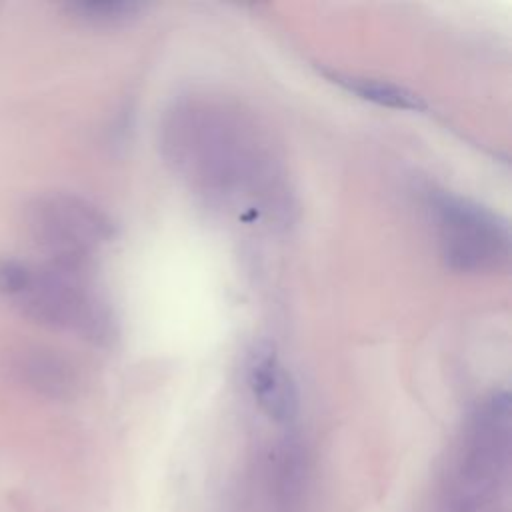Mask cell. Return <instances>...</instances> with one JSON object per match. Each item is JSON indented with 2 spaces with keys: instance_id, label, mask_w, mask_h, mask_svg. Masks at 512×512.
<instances>
[{
  "instance_id": "277c9868",
  "label": "cell",
  "mask_w": 512,
  "mask_h": 512,
  "mask_svg": "<svg viewBox=\"0 0 512 512\" xmlns=\"http://www.w3.org/2000/svg\"><path fill=\"white\" fill-rule=\"evenodd\" d=\"M430 212L444 264L456 272H494L510 258L506 224L480 204L438 192L430 196Z\"/></svg>"
},
{
  "instance_id": "3957f363",
  "label": "cell",
  "mask_w": 512,
  "mask_h": 512,
  "mask_svg": "<svg viewBox=\"0 0 512 512\" xmlns=\"http://www.w3.org/2000/svg\"><path fill=\"white\" fill-rule=\"evenodd\" d=\"M24 222L46 260L68 266L88 268L114 236L112 220L102 208L68 192L32 198L24 210Z\"/></svg>"
},
{
  "instance_id": "ba28073f",
  "label": "cell",
  "mask_w": 512,
  "mask_h": 512,
  "mask_svg": "<svg viewBox=\"0 0 512 512\" xmlns=\"http://www.w3.org/2000/svg\"><path fill=\"white\" fill-rule=\"evenodd\" d=\"M276 492L284 512H298L304 490V454L296 438H284L274 456Z\"/></svg>"
},
{
  "instance_id": "6da1fadb",
  "label": "cell",
  "mask_w": 512,
  "mask_h": 512,
  "mask_svg": "<svg viewBox=\"0 0 512 512\" xmlns=\"http://www.w3.org/2000/svg\"><path fill=\"white\" fill-rule=\"evenodd\" d=\"M166 164L210 204L244 222L284 224L292 192L284 164L264 126L242 106L188 96L162 118Z\"/></svg>"
},
{
  "instance_id": "52a82bcc",
  "label": "cell",
  "mask_w": 512,
  "mask_h": 512,
  "mask_svg": "<svg viewBox=\"0 0 512 512\" xmlns=\"http://www.w3.org/2000/svg\"><path fill=\"white\" fill-rule=\"evenodd\" d=\"M330 78L336 84H340L344 90L356 94L362 100L374 102L378 106H386L394 110H412V112L426 108L424 100L416 92L382 78H368V76H354V74L350 76V74H338V72L330 74Z\"/></svg>"
},
{
  "instance_id": "7a4b0ae2",
  "label": "cell",
  "mask_w": 512,
  "mask_h": 512,
  "mask_svg": "<svg viewBox=\"0 0 512 512\" xmlns=\"http://www.w3.org/2000/svg\"><path fill=\"white\" fill-rule=\"evenodd\" d=\"M0 294L24 316L84 340L104 344L114 336L112 310L88 268L44 260H0Z\"/></svg>"
},
{
  "instance_id": "9c48e42d",
  "label": "cell",
  "mask_w": 512,
  "mask_h": 512,
  "mask_svg": "<svg viewBox=\"0 0 512 512\" xmlns=\"http://www.w3.org/2000/svg\"><path fill=\"white\" fill-rule=\"evenodd\" d=\"M68 8L90 24H118L138 14L142 6L126 0H78L70 2Z\"/></svg>"
},
{
  "instance_id": "8992f818",
  "label": "cell",
  "mask_w": 512,
  "mask_h": 512,
  "mask_svg": "<svg viewBox=\"0 0 512 512\" xmlns=\"http://www.w3.org/2000/svg\"><path fill=\"white\" fill-rule=\"evenodd\" d=\"M10 368L26 386L48 396H64L74 386L72 368L60 356L40 348L14 354Z\"/></svg>"
},
{
  "instance_id": "5b68a950",
  "label": "cell",
  "mask_w": 512,
  "mask_h": 512,
  "mask_svg": "<svg viewBox=\"0 0 512 512\" xmlns=\"http://www.w3.org/2000/svg\"><path fill=\"white\" fill-rule=\"evenodd\" d=\"M246 382L260 410L278 424H290L298 414L296 384L272 344H256L246 360Z\"/></svg>"
}]
</instances>
